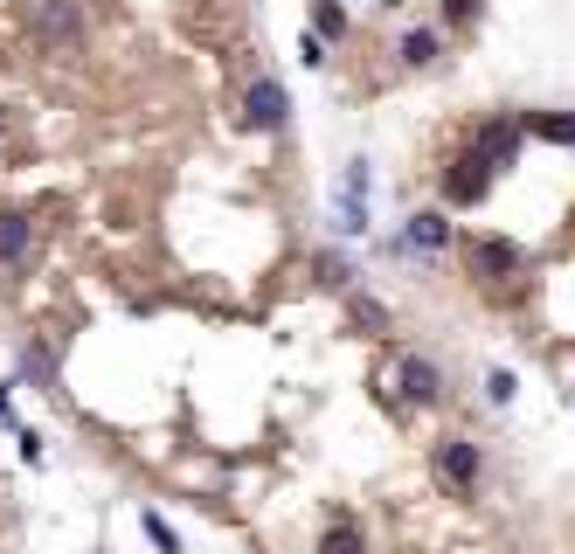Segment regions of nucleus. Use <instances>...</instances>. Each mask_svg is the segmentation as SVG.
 <instances>
[{
	"mask_svg": "<svg viewBox=\"0 0 575 554\" xmlns=\"http://www.w3.org/2000/svg\"><path fill=\"white\" fill-rule=\"evenodd\" d=\"M319 278H326V284H340V292H347V284H354V263H347V257H319Z\"/></svg>",
	"mask_w": 575,
	"mask_h": 554,
	"instance_id": "15",
	"label": "nucleus"
},
{
	"mask_svg": "<svg viewBox=\"0 0 575 554\" xmlns=\"http://www.w3.org/2000/svg\"><path fill=\"white\" fill-rule=\"evenodd\" d=\"M395 56H402V70H430L437 56H444V35H437V28H409Z\"/></svg>",
	"mask_w": 575,
	"mask_h": 554,
	"instance_id": "9",
	"label": "nucleus"
},
{
	"mask_svg": "<svg viewBox=\"0 0 575 554\" xmlns=\"http://www.w3.org/2000/svg\"><path fill=\"white\" fill-rule=\"evenodd\" d=\"M395 381H402V403H424V409L444 395V374H437V360H424V354H402Z\"/></svg>",
	"mask_w": 575,
	"mask_h": 554,
	"instance_id": "6",
	"label": "nucleus"
},
{
	"mask_svg": "<svg viewBox=\"0 0 575 554\" xmlns=\"http://www.w3.org/2000/svg\"><path fill=\"white\" fill-rule=\"evenodd\" d=\"M22 368H28L35 381H42V389H49V381H56V368H49V354H42V347H28V354H22Z\"/></svg>",
	"mask_w": 575,
	"mask_h": 554,
	"instance_id": "18",
	"label": "nucleus"
},
{
	"mask_svg": "<svg viewBox=\"0 0 575 554\" xmlns=\"http://www.w3.org/2000/svg\"><path fill=\"white\" fill-rule=\"evenodd\" d=\"M444 22L451 28H472L478 22V0H444Z\"/></svg>",
	"mask_w": 575,
	"mask_h": 554,
	"instance_id": "17",
	"label": "nucleus"
},
{
	"mask_svg": "<svg viewBox=\"0 0 575 554\" xmlns=\"http://www.w3.org/2000/svg\"><path fill=\"white\" fill-rule=\"evenodd\" d=\"M298 63H305V70H326V35H313V28L298 35Z\"/></svg>",
	"mask_w": 575,
	"mask_h": 554,
	"instance_id": "14",
	"label": "nucleus"
},
{
	"mask_svg": "<svg viewBox=\"0 0 575 554\" xmlns=\"http://www.w3.org/2000/svg\"><path fill=\"white\" fill-rule=\"evenodd\" d=\"M444 243H451V216H444V208H424V216H409V229H402V250L437 257Z\"/></svg>",
	"mask_w": 575,
	"mask_h": 554,
	"instance_id": "8",
	"label": "nucleus"
},
{
	"mask_svg": "<svg viewBox=\"0 0 575 554\" xmlns=\"http://www.w3.org/2000/svg\"><path fill=\"white\" fill-rule=\"evenodd\" d=\"M354 319H360V327H389V312H381L375 298H354Z\"/></svg>",
	"mask_w": 575,
	"mask_h": 554,
	"instance_id": "19",
	"label": "nucleus"
},
{
	"mask_svg": "<svg viewBox=\"0 0 575 554\" xmlns=\"http://www.w3.org/2000/svg\"><path fill=\"white\" fill-rule=\"evenodd\" d=\"M313 35L340 42V35H347V8H340V0H313Z\"/></svg>",
	"mask_w": 575,
	"mask_h": 554,
	"instance_id": "11",
	"label": "nucleus"
},
{
	"mask_svg": "<svg viewBox=\"0 0 575 554\" xmlns=\"http://www.w3.org/2000/svg\"><path fill=\"white\" fill-rule=\"evenodd\" d=\"M437 479H444L451 492L478 485V444L472 436H444V444H437Z\"/></svg>",
	"mask_w": 575,
	"mask_h": 554,
	"instance_id": "5",
	"label": "nucleus"
},
{
	"mask_svg": "<svg viewBox=\"0 0 575 554\" xmlns=\"http://www.w3.org/2000/svg\"><path fill=\"white\" fill-rule=\"evenodd\" d=\"M486 403H500V409L513 403V374H506V368H492V374H486Z\"/></svg>",
	"mask_w": 575,
	"mask_h": 554,
	"instance_id": "16",
	"label": "nucleus"
},
{
	"mask_svg": "<svg viewBox=\"0 0 575 554\" xmlns=\"http://www.w3.org/2000/svg\"><path fill=\"white\" fill-rule=\"evenodd\" d=\"M0 416L14 423V381H0Z\"/></svg>",
	"mask_w": 575,
	"mask_h": 554,
	"instance_id": "20",
	"label": "nucleus"
},
{
	"mask_svg": "<svg viewBox=\"0 0 575 554\" xmlns=\"http://www.w3.org/2000/svg\"><path fill=\"white\" fill-rule=\"evenodd\" d=\"M28 250H35V229H28V216H22V208H0V271H22V263H28Z\"/></svg>",
	"mask_w": 575,
	"mask_h": 554,
	"instance_id": "7",
	"label": "nucleus"
},
{
	"mask_svg": "<svg viewBox=\"0 0 575 554\" xmlns=\"http://www.w3.org/2000/svg\"><path fill=\"white\" fill-rule=\"evenodd\" d=\"M492 181H500V167H492V160H486L478 146H465V152H457V160L444 167V195H451L457 208L486 201V195H492Z\"/></svg>",
	"mask_w": 575,
	"mask_h": 554,
	"instance_id": "2",
	"label": "nucleus"
},
{
	"mask_svg": "<svg viewBox=\"0 0 575 554\" xmlns=\"http://www.w3.org/2000/svg\"><path fill=\"white\" fill-rule=\"evenodd\" d=\"M319 554H360V527L354 520H333L319 533Z\"/></svg>",
	"mask_w": 575,
	"mask_h": 554,
	"instance_id": "12",
	"label": "nucleus"
},
{
	"mask_svg": "<svg viewBox=\"0 0 575 554\" xmlns=\"http://www.w3.org/2000/svg\"><path fill=\"white\" fill-rule=\"evenodd\" d=\"M35 42H42L49 56H63L84 42V14H76V0H42L35 8Z\"/></svg>",
	"mask_w": 575,
	"mask_h": 554,
	"instance_id": "4",
	"label": "nucleus"
},
{
	"mask_svg": "<svg viewBox=\"0 0 575 554\" xmlns=\"http://www.w3.org/2000/svg\"><path fill=\"white\" fill-rule=\"evenodd\" d=\"M375 8H381V14H395V8H409V0H375Z\"/></svg>",
	"mask_w": 575,
	"mask_h": 554,
	"instance_id": "21",
	"label": "nucleus"
},
{
	"mask_svg": "<svg viewBox=\"0 0 575 554\" xmlns=\"http://www.w3.org/2000/svg\"><path fill=\"white\" fill-rule=\"evenodd\" d=\"M465 263H472V278H486V284H513L527 271V250L521 243H506V236H472L465 243Z\"/></svg>",
	"mask_w": 575,
	"mask_h": 554,
	"instance_id": "1",
	"label": "nucleus"
},
{
	"mask_svg": "<svg viewBox=\"0 0 575 554\" xmlns=\"http://www.w3.org/2000/svg\"><path fill=\"white\" fill-rule=\"evenodd\" d=\"M243 125L250 132H284L292 125V98H284L278 76H250V84H243Z\"/></svg>",
	"mask_w": 575,
	"mask_h": 554,
	"instance_id": "3",
	"label": "nucleus"
},
{
	"mask_svg": "<svg viewBox=\"0 0 575 554\" xmlns=\"http://www.w3.org/2000/svg\"><path fill=\"white\" fill-rule=\"evenodd\" d=\"M139 527H146V541H152V547H160V554H181V533H174V527H167V520H160V513H139Z\"/></svg>",
	"mask_w": 575,
	"mask_h": 554,
	"instance_id": "13",
	"label": "nucleus"
},
{
	"mask_svg": "<svg viewBox=\"0 0 575 554\" xmlns=\"http://www.w3.org/2000/svg\"><path fill=\"white\" fill-rule=\"evenodd\" d=\"M521 132H534V139H554V146H575V111H527Z\"/></svg>",
	"mask_w": 575,
	"mask_h": 554,
	"instance_id": "10",
	"label": "nucleus"
}]
</instances>
